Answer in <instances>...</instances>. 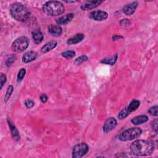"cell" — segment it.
I'll return each mask as SVG.
<instances>
[{
    "label": "cell",
    "instance_id": "obj_1",
    "mask_svg": "<svg viewBox=\"0 0 158 158\" xmlns=\"http://www.w3.org/2000/svg\"><path fill=\"white\" fill-rule=\"evenodd\" d=\"M131 152L136 156H145L152 154L154 151V144L148 140L138 139L135 141L130 146Z\"/></svg>",
    "mask_w": 158,
    "mask_h": 158
},
{
    "label": "cell",
    "instance_id": "obj_2",
    "mask_svg": "<svg viewBox=\"0 0 158 158\" xmlns=\"http://www.w3.org/2000/svg\"><path fill=\"white\" fill-rule=\"evenodd\" d=\"M10 12L14 19L22 22H26L30 17L28 9L19 2H15L11 5Z\"/></svg>",
    "mask_w": 158,
    "mask_h": 158
},
{
    "label": "cell",
    "instance_id": "obj_3",
    "mask_svg": "<svg viewBox=\"0 0 158 158\" xmlns=\"http://www.w3.org/2000/svg\"><path fill=\"white\" fill-rule=\"evenodd\" d=\"M43 11L48 15L56 16L62 14L64 12V5L59 1H49L44 4L43 6Z\"/></svg>",
    "mask_w": 158,
    "mask_h": 158
},
{
    "label": "cell",
    "instance_id": "obj_4",
    "mask_svg": "<svg viewBox=\"0 0 158 158\" xmlns=\"http://www.w3.org/2000/svg\"><path fill=\"white\" fill-rule=\"evenodd\" d=\"M142 133V130L138 127L129 128L122 132L119 136V139L122 141L132 140L138 137Z\"/></svg>",
    "mask_w": 158,
    "mask_h": 158
},
{
    "label": "cell",
    "instance_id": "obj_5",
    "mask_svg": "<svg viewBox=\"0 0 158 158\" xmlns=\"http://www.w3.org/2000/svg\"><path fill=\"white\" fill-rule=\"evenodd\" d=\"M29 40L25 36H21L16 39L12 44V49L17 52L25 51L28 46Z\"/></svg>",
    "mask_w": 158,
    "mask_h": 158
},
{
    "label": "cell",
    "instance_id": "obj_6",
    "mask_svg": "<svg viewBox=\"0 0 158 158\" xmlns=\"http://www.w3.org/2000/svg\"><path fill=\"white\" fill-rule=\"evenodd\" d=\"M89 150L88 145L85 143H81L75 145L72 149V157L80 158L85 155Z\"/></svg>",
    "mask_w": 158,
    "mask_h": 158
},
{
    "label": "cell",
    "instance_id": "obj_7",
    "mask_svg": "<svg viewBox=\"0 0 158 158\" xmlns=\"http://www.w3.org/2000/svg\"><path fill=\"white\" fill-rule=\"evenodd\" d=\"M89 17L96 21H102L108 17V14L103 10H94L90 13Z\"/></svg>",
    "mask_w": 158,
    "mask_h": 158
},
{
    "label": "cell",
    "instance_id": "obj_8",
    "mask_svg": "<svg viewBox=\"0 0 158 158\" xmlns=\"http://www.w3.org/2000/svg\"><path fill=\"white\" fill-rule=\"evenodd\" d=\"M117 125V120L114 117L107 118L104 123L103 131L104 133H108L114 130Z\"/></svg>",
    "mask_w": 158,
    "mask_h": 158
},
{
    "label": "cell",
    "instance_id": "obj_9",
    "mask_svg": "<svg viewBox=\"0 0 158 158\" xmlns=\"http://www.w3.org/2000/svg\"><path fill=\"white\" fill-rule=\"evenodd\" d=\"M102 1H85L81 5L80 8L83 10H88L93 9L99 6Z\"/></svg>",
    "mask_w": 158,
    "mask_h": 158
},
{
    "label": "cell",
    "instance_id": "obj_10",
    "mask_svg": "<svg viewBox=\"0 0 158 158\" xmlns=\"http://www.w3.org/2000/svg\"><path fill=\"white\" fill-rule=\"evenodd\" d=\"M49 33L52 36H59L61 35L62 30L59 25L51 24L48 27Z\"/></svg>",
    "mask_w": 158,
    "mask_h": 158
},
{
    "label": "cell",
    "instance_id": "obj_11",
    "mask_svg": "<svg viewBox=\"0 0 158 158\" xmlns=\"http://www.w3.org/2000/svg\"><path fill=\"white\" fill-rule=\"evenodd\" d=\"M138 5V3L136 1L131 2L128 4L125 5L123 7V11L127 15H131L135 12Z\"/></svg>",
    "mask_w": 158,
    "mask_h": 158
},
{
    "label": "cell",
    "instance_id": "obj_12",
    "mask_svg": "<svg viewBox=\"0 0 158 158\" xmlns=\"http://www.w3.org/2000/svg\"><path fill=\"white\" fill-rule=\"evenodd\" d=\"M37 55H38L37 52L33 51L27 52L23 55L22 57V60L24 63H28L30 62H31L35 60L37 57Z\"/></svg>",
    "mask_w": 158,
    "mask_h": 158
},
{
    "label": "cell",
    "instance_id": "obj_13",
    "mask_svg": "<svg viewBox=\"0 0 158 158\" xmlns=\"http://www.w3.org/2000/svg\"><path fill=\"white\" fill-rule=\"evenodd\" d=\"M74 17V14L72 13H69L67 14L64 16H62L59 18H58L56 20V23L58 25H65L68 23H69Z\"/></svg>",
    "mask_w": 158,
    "mask_h": 158
},
{
    "label": "cell",
    "instance_id": "obj_14",
    "mask_svg": "<svg viewBox=\"0 0 158 158\" xmlns=\"http://www.w3.org/2000/svg\"><path fill=\"white\" fill-rule=\"evenodd\" d=\"M85 38V35L83 33H77L75 36L69 38L67 43L68 44H75L81 42Z\"/></svg>",
    "mask_w": 158,
    "mask_h": 158
},
{
    "label": "cell",
    "instance_id": "obj_15",
    "mask_svg": "<svg viewBox=\"0 0 158 158\" xmlns=\"http://www.w3.org/2000/svg\"><path fill=\"white\" fill-rule=\"evenodd\" d=\"M7 123L9 125V127L10 128V133H11V135L13 137V138L15 139V140H19L20 139V135H19V131L17 130V129L16 128L15 126L12 123V122L7 119Z\"/></svg>",
    "mask_w": 158,
    "mask_h": 158
},
{
    "label": "cell",
    "instance_id": "obj_16",
    "mask_svg": "<svg viewBox=\"0 0 158 158\" xmlns=\"http://www.w3.org/2000/svg\"><path fill=\"white\" fill-rule=\"evenodd\" d=\"M148 120V117L145 115H141L136 116L131 120V122L135 125L144 123Z\"/></svg>",
    "mask_w": 158,
    "mask_h": 158
},
{
    "label": "cell",
    "instance_id": "obj_17",
    "mask_svg": "<svg viewBox=\"0 0 158 158\" xmlns=\"http://www.w3.org/2000/svg\"><path fill=\"white\" fill-rule=\"evenodd\" d=\"M32 37L36 44L40 43L43 40V35L40 30H35L32 32Z\"/></svg>",
    "mask_w": 158,
    "mask_h": 158
},
{
    "label": "cell",
    "instance_id": "obj_18",
    "mask_svg": "<svg viewBox=\"0 0 158 158\" xmlns=\"http://www.w3.org/2000/svg\"><path fill=\"white\" fill-rule=\"evenodd\" d=\"M57 43L56 41H49L48 43H47L46 44H45L41 49V51L43 53H46L48 52V51L52 50V49H54V48L56 47Z\"/></svg>",
    "mask_w": 158,
    "mask_h": 158
},
{
    "label": "cell",
    "instance_id": "obj_19",
    "mask_svg": "<svg viewBox=\"0 0 158 158\" xmlns=\"http://www.w3.org/2000/svg\"><path fill=\"white\" fill-rule=\"evenodd\" d=\"M117 57H118V54H114V56H112L111 57H106V58L103 59L101 61V62L102 63V64H106L112 65H114L115 63L116 62Z\"/></svg>",
    "mask_w": 158,
    "mask_h": 158
},
{
    "label": "cell",
    "instance_id": "obj_20",
    "mask_svg": "<svg viewBox=\"0 0 158 158\" xmlns=\"http://www.w3.org/2000/svg\"><path fill=\"white\" fill-rule=\"evenodd\" d=\"M139 105H140L139 101L136 100V99H133L131 101V102L130 103L128 106L127 107L129 112L131 113V112L136 110L139 107Z\"/></svg>",
    "mask_w": 158,
    "mask_h": 158
},
{
    "label": "cell",
    "instance_id": "obj_21",
    "mask_svg": "<svg viewBox=\"0 0 158 158\" xmlns=\"http://www.w3.org/2000/svg\"><path fill=\"white\" fill-rule=\"evenodd\" d=\"M130 113L129 112L127 107H125L118 114V118L120 120H122L125 118Z\"/></svg>",
    "mask_w": 158,
    "mask_h": 158
},
{
    "label": "cell",
    "instance_id": "obj_22",
    "mask_svg": "<svg viewBox=\"0 0 158 158\" xmlns=\"http://www.w3.org/2000/svg\"><path fill=\"white\" fill-rule=\"evenodd\" d=\"M75 51H72V50L65 51L62 53V56L67 59H70L72 58L73 57L75 56Z\"/></svg>",
    "mask_w": 158,
    "mask_h": 158
},
{
    "label": "cell",
    "instance_id": "obj_23",
    "mask_svg": "<svg viewBox=\"0 0 158 158\" xmlns=\"http://www.w3.org/2000/svg\"><path fill=\"white\" fill-rule=\"evenodd\" d=\"M13 90H14V88H13L12 85H10V86H8V88L7 89V91H6V94H5V97H4V101L6 102L8 101V99L10 97Z\"/></svg>",
    "mask_w": 158,
    "mask_h": 158
},
{
    "label": "cell",
    "instance_id": "obj_24",
    "mask_svg": "<svg viewBox=\"0 0 158 158\" xmlns=\"http://www.w3.org/2000/svg\"><path fill=\"white\" fill-rule=\"evenodd\" d=\"M88 57L85 55H83V56H81L80 57H78V58H77L75 60V63L76 64H80L81 63H83V62H85L88 60Z\"/></svg>",
    "mask_w": 158,
    "mask_h": 158
},
{
    "label": "cell",
    "instance_id": "obj_25",
    "mask_svg": "<svg viewBox=\"0 0 158 158\" xmlns=\"http://www.w3.org/2000/svg\"><path fill=\"white\" fill-rule=\"evenodd\" d=\"M26 73V70L25 69H21L20 70V71L18 73L17 75V81H20L22 80V79L23 78V77H25Z\"/></svg>",
    "mask_w": 158,
    "mask_h": 158
},
{
    "label": "cell",
    "instance_id": "obj_26",
    "mask_svg": "<svg viewBox=\"0 0 158 158\" xmlns=\"http://www.w3.org/2000/svg\"><path fill=\"white\" fill-rule=\"evenodd\" d=\"M157 109H158L157 106H154L150 107L149 109L148 110V112L149 114H151L152 115L157 116Z\"/></svg>",
    "mask_w": 158,
    "mask_h": 158
},
{
    "label": "cell",
    "instance_id": "obj_27",
    "mask_svg": "<svg viewBox=\"0 0 158 158\" xmlns=\"http://www.w3.org/2000/svg\"><path fill=\"white\" fill-rule=\"evenodd\" d=\"M25 106H26L27 108L30 109V108H31V107L35 105V102H34L33 101H32L31 99H26L25 101Z\"/></svg>",
    "mask_w": 158,
    "mask_h": 158
},
{
    "label": "cell",
    "instance_id": "obj_28",
    "mask_svg": "<svg viewBox=\"0 0 158 158\" xmlns=\"http://www.w3.org/2000/svg\"><path fill=\"white\" fill-rule=\"evenodd\" d=\"M15 56H12L10 57L8 59V60H7V62H6V65H7V67H10V66L14 63V62L15 61Z\"/></svg>",
    "mask_w": 158,
    "mask_h": 158
},
{
    "label": "cell",
    "instance_id": "obj_29",
    "mask_svg": "<svg viewBox=\"0 0 158 158\" xmlns=\"http://www.w3.org/2000/svg\"><path fill=\"white\" fill-rule=\"evenodd\" d=\"M0 80H1V89H2L4 84L6 82V76L4 73H1L0 76Z\"/></svg>",
    "mask_w": 158,
    "mask_h": 158
},
{
    "label": "cell",
    "instance_id": "obj_30",
    "mask_svg": "<svg viewBox=\"0 0 158 158\" xmlns=\"http://www.w3.org/2000/svg\"><path fill=\"white\" fill-rule=\"evenodd\" d=\"M151 125H152V129L154 130L156 133H157V120L156 119L153 120L151 123Z\"/></svg>",
    "mask_w": 158,
    "mask_h": 158
},
{
    "label": "cell",
    "instance_id": "obj_31",
    "mask_svg": "<svg viewBox=\"0 0 158 158\" xmlns=\"http://www.w3.org/2000/svg\"><path fill=\"white\" fill-rule=\"evenodd\" d=\"M120 23L122 26H128L130 24V21L128 19H122L120 22Z\"/></svg>",
    "mask_w": 158,
    "mask_h": 158
},
{
    "label": "cell",
    "instance_id": "obj_32",
    "mask_svg": "<svg viewBox=\"0 0 158 158\" xmlns=\"http://www.w3.org/2000/svg\"><path fill=\"white\" fill-rule=\"evenodd\" d=\"M40 100L41 101V102L43 103L46 102V101H48V96H46V94H43V93L40 95Z\"/></svg>",
    "mask_w": 158,
    "mask_h": 158
},
{
    "label": "cell",
    "instance_id": "obj_33",
    "mask_svg": "<svg viewBox=\"0 0 158 158\" xmlns=\"http://www.w3.org/2000/svg\"><path fill=\"white\" fill-rule=\"evenodd\" d=\"M123 38V37L122 36L116 35H114V36L112 37V39H113L114 41H115V40H118V39H120V38Z\"/></svg>",
    "mask_w": 158,
    "mask_h": 158
}]
</instances>
